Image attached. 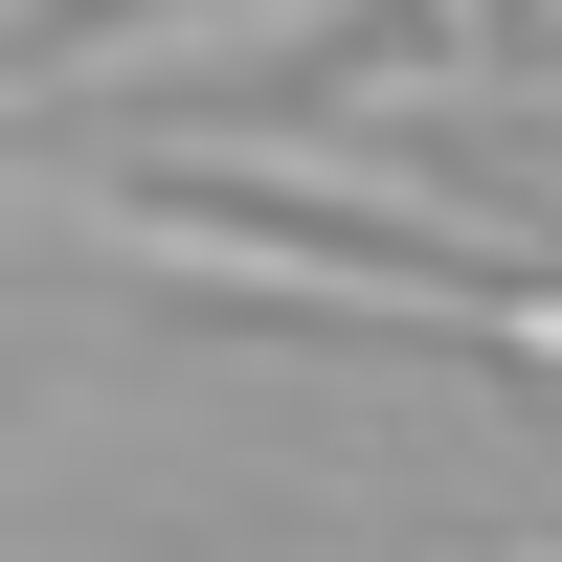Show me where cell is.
Wrapping results in <instances>:
<instances>
[{
  "label": "cell",
  "mask_w": 562,
  "mask_h": 562,
  "mask_svg": "<svg viewBox=\"0 0 562 562\" xmlns=\"http://www.w3.org/2000/svg\"><path fill=\"white\" fill-rule=\"evenodd\" d=\"M450 562H562V540H450Z\"/></svg>",
  "instance_id": "cell-2"
},
{
  "label": "cell",
  "mask_w": 562,
  "mask_h": 562,
  "mask_svg": "<svg viewBox=\"0 0 562 562\" xmlns=\"http://www.w3.org/2000/svg\"><path fill=\"white\" fill-rule=\"evenodd\" d=\"M450 23H495V0H450Z\"/></svg>",
  "instance_id": "cell-3"
},
{
  "label": "cell",
  "mask_w": 562,
  "mask_h": 562,
  "mask_svg": "<svg viewBox=\"0 0 562 562\" xmlns=\"http://www.w3.org/2000/svg\"><path fill=\"white\" fill-rule=\"evenodd\" d=\"M68 248L158 270L180 315H338V338H450L562 383V270H450V248H360V225H270V203H180V180H90Z\"/></svg>",
  "instance_id": "cell-1"
}]
</instances>
